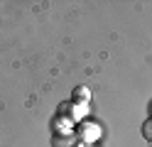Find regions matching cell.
<instances>
[{
  "mask_svg": "<svg viewBox=\"0 0 152 147\" xmlns=\"http://www.w3.org/2000/svg\"><path fill=\"white\" fill-rule=\"evenodd\" d=\"M142 137H145L147 145H152V118H147V120L142 123Z\"/></svg>",
  "mask_w": 152,
  "mask_h": 147,
  "instance_id": "obj_1",
  "label": "cell"
},
{
  "mask_svg": "<svg viewBox=\"0 0 152 147\" xmlns=\"http://www.w3.org/2000/svg\"><path fill=\"white\" fill-rule=\"evenodd\" d=\"M74 101H88V91L86 88H76L74 91Z\"/></svg>",
  "mask_w": 152,
  "mask_h": 147,
  "instance_id": "obj_2",
  "label": "cell"
}]
</instances>
